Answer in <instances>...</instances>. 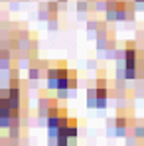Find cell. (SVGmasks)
<instances>
[{"label":"cell","instance_id":"1","mask_svg":"<svg viewBox=\"0 0 144 146\" xmlns=\"http://www.w3.org/2000/svg\"><path fill=\"white\" fill-rule=\"evenodd\" d=\"M49 89L57 91H69V69L65 61H49L48 75H46Z\"/></svg>","mask_w":144,"mask_h":146},{"label":"cell","instance_id":"2","mask_svg":"<svg viewBox=\"0 0 144 146\" xmlns=\"http://www.w3.org/2000/svg\"><path fill=\"white\" fill-rule=\"evenodd\" d=\"M105 12H107V20L109 22L132 20V16H134V4L126 2V0H111Z\"/></svg>","mask_w":144,"mask_h":146},{"label":"cell","instance_id":"3","mask_svg":"<svg viewBox=\"0 0 144 146\" xmlns=\"http://www.w3.org/2000/svg\"><path fill=\"white\" fill-rule=\"evenodd\" d=\"M67 119H69V117H67V111L61 109V107L53 109L48 115V134H49L51 140H53V138L57 136V132L67 124Z\"/></svg>","mask_w":144,"mask_h":146},{"label":"cell","instance_id":"4","mask_svg":"<svg viewBox=\"0 0 144 146\" xmlns=\"http://www.w3.org/2000/svg\"><path fill=\"white\" fill-rule=\"evenodd\" d=\"M46 75H48V63L40 61V59H34L32 65H30V79H40V77H46Z\"/></svg>","mask_w":144,"mask_h":146},{"label":"cell","instance_id":"5","mask_svg":"<svg viewBox=\"0 0 144 146\" xmlns=\"http://www.w3.org/2000/svg\"><path fill=\"white\" fill-rule=\"evenodd\" d=\"M55 14H57V4L55 2L40 4V18L42 20H55Z\"/></svg>","mask_w":144,"mask_h":146},{"label":"cell","instance_id":"6","mask_svg":"<svg viewBox=\"0 0 144 146\" xmlns=\"http://www.w3.org/2000/svg\"><path fill=\"white\" fill-rule=\"evenodd\" d=\"M57 101H59V99H49V97L46 99L42 95V99H40V109H38V111H40V117H48L53 109H57V107H59Z\"/></svg>","mask_w":144,"mask_h":146},{"label":"cell","instance_id":"7","mask_svg":"<svg viewBox=\"0 0 144 146\" xmlns=\"http://www.w3.org/2000/svg\"><path fill=\"white\" fill-rule=\"evenodd\" d=\"M63 130H65V134L69 136V140L75 142V138H77V132H79V126H77V119H67V124L63 126Z\"/></svg>","mask_w":144,"mask_h":146},{"label":"cell","instance_id":"8","mask_svg":"<svg viewBox=\"0 0 144 146\" xmlns=\"http://www.w3.org/2000/svg\"><path fill=\"white\" fill-rule=\"evenodd\" d=\"M75 85H77V73L69 69V89H75Z\"/></svg>","mask_w":144,"mask_h":146},{"label":"cell","instance_id":"9","mask_svg":"<svg viewBox=\"0 0 144 146\" xmlns=\"http://www.w3.org/2000/svg\"><path fill=\"white\" fill-rule=\"evenodd\" d=\"M134 2H144V0H134Z\"/></svg>","mask_w":144,"mask_h":146},{"label":"cell","instance_id":"10","mask_svg":"<svg viewBox=\"0 0 144 146\" xmlns=\"http://www.w3.org/2000/svg\"><path fill=\"white\" fill-rule=\"evenodd\" d=\"M59 2H67V0H59Z\"/></svg>","mask_w":144,"mask_h":146}]
</instances>
